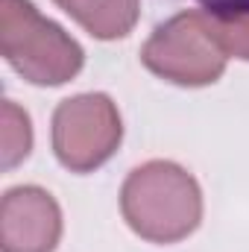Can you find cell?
Here are the masks:
<instances>
[{"mask_svg": "<svg viewBox=\"0 0 249 252\" xmlns=\"http://www.w3.org/2000/svg\"><path fill=\"white\" fill-rule=\"evenodd\" d=\"M53 3L67 12L85 32L103 41L129 35L141 12V0H53Z\"/></svg>", "mask_w": 249, "mask_h": 252, "instance_id": "cell-6", "label": "cell"}, {"mask_svg": "<svg viewBox=\"0 0 249 252\" xmlns=\"http://www.w3.org/2000/svg\"><path fill=\"white\" fill-rule=\"evenodd\" d=\"M0 53L32 85H62L85 62L82 47L30 0L0 3Z\"/></svg>", "mask_w": 249, "mask_h": 252, "instance_id": "cell-2", "label": "cell"}, {"mask_svg": "<svg viewBox=\"0 0 249 252\" xmlns=\"http://www.w3.org/2000/svg\"><path fill=\"white\" fill-rule=\"evenodd\" d=\"M0 141H3V170H12L15 164H21L30 156L32 147V126L27 112H21L12 100H3V112H0Z\"/></svg>", "mask_w": 249, "mask_h": 252, "instance_id": "cell-8", "label": "cell"}, {"mask_svg": "<svg viewBox=\"0 0 249 252\" xmlns=\"http://www.w3.org/2000/svg\"><path fill=\"white\" fill-rule=\"evenodd\" d=\"M124 138L118 106L106 94H79L53 112V150L73 173H91L106 164Z\"/></svg>", "mask_w": 249, "mask_h": 252, "instance_id": "cell-4", "label": "cell"}, {"mask_svg": "<svg viewBox=\"0 0 249 252\" xmlns=\"http://www.w3.org/2000/svg\"><path fill=\"white\" fill-rule=\"evenodd\" d=\"M121 211L129 229L144 241L176 244L202 220V190L185 167L173 161H147L126 176Z\"/></svg>", "mask_w": 249, "mask_h": 252, "instance_id": "cell-1", "label": "cell"}, {"mask_svg": "<svg viewBox=\"0 0 249 252\" xmlns=\"http://www.w3.org/2000/svg\"><path fill=\"white\" fill-rule=\"evenodd\" d=\"M214 18L217 38L226 56L249 62V0H229L220 6H208Z\"/></svg>", "mask_w": 249, "mask_h": 252, "instance_id": "cell-7", "label": "cell"}, {"mask_svg": "<svg viewBox=\"0 0 249 252\" xmlns=\"http://www.w3.org/2000/svg\"><path fill=\"white\" fill-rule=\"evenodd\" d=\"M226 50L208 9H190L161 24L141 50V62L156 76L176 85H208L226 70Z\"/></svg>", "mask_w": 249, "mask_h": 252, "instance_id": "cell-3", "label": "cell"}, {"mask_svg": "<svg viewBox=\"0 0 249 252\" xmlns=\"http://www.w3.org/2000/svg\"><path fill=\"white\" fill-rule=\"evenodd\" d=\"M59 238H62V211L47 190L35 185L6 190L0 202V250L53 252Z\"/></svg>", "mask_w": 249, "mask_h": 252, "instance_id": "cell-5", "label": "cell"}]
</instances>
